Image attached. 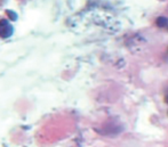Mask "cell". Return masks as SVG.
I'll return each instance as SVG.
<instances>
[{"label":"cell","instance_id":"obj_1","mask_svg":"<svg viewBox=\"0 0 168 147\" xmlns=\"http://www.w3.org/2000/svg\"><path fill=\"white\" fill-rule=\"evenodd\" d=\"M13 32H14V29L9 24L8 19L6 18L0 19V38L2 39L9 38L11 34H13Z\"/></svg>","mask_w":168,"mask_h":147},{"label":"cell","instance_id":"obj_2","mask_svg":"<svg viewBox=\"0 0 168 147\" xmlns=\"http://www.w3.org/2000/svg\"><path fill=\"white\" fill-rule=\"evenodd\" d=\"M156 24L159 27H168V18L165 16H159L156 21Z\"/></svg>","mask_w":168,"mask_h":147},{"label":"cell","instance_id":"obj_3","mask_svg":"<svg viewBox=\"0 0 168 147\" xmlns=\"http://www.w3.org/2000/svg\"><path fill=\"white\" fill-rule=\"evenodd\" d=\"M6 15L8 16V19H11V21H16L17 17H19L17 14L13 10H6Z\"/></svg>","mask_w":168,"mask_h":147},{"label":"cell","instance_id":"obj_4","mask_svg":"<svg viewBox=\"0 0 168 147\" xmlns=\"http://www.w3.org/2000/svg\"><path fill=\"white\" fill-rule=\"evenodd\" d=\"M165 100H166V103H167V104H168V95H167V96H166V97H165Z\"/></svg>","mask_w":168,"mask_h":147}]
</instances>
